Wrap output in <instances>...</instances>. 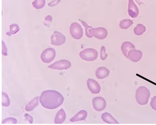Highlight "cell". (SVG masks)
<instances>
[{"label": "cell", "instance_id": "obj_17", "mask_svg": "<svg viewBox=\"0 0 156 125\" xmlns=\"http://www.w3.org/2000/svg\"><path fill=\"white\" fill-rule=\"evenodd\" d=\"M66 118V114L65 111L63 109H61L57 112L55 116L54 123L55 124H61L65 121Z\"/></svg>", "mask_w": 156, "mask_h": 125}, {"label": "cell", "instance_id": "obj_28", "mask_svg": "<svg viewBox=\"0 0 156 125\" xmlns=\"http://www.w3.org/2000/svg\"><path fill=\"white\" fill-rule=\"evenodd\" d=\"M24 117H25L26 120L28 121L29 123H33V118L32 116L28 114H25L24 115Z\"/></svg>", "mask_w": 156, "mask_h": 125}, {"label": "cell", "instance_id": "obj_4", "mask_svg": "<svg viewBox=\"0 0 156 125\" xmlns=\"http://www.w3.org/2000/svg\"><path fill=\"white\" fill-rule=\"evenodd\" d=\"M88 32L91 36L94 37L95 38L100 40L105 39L108 35V30L103 27L90 28Z\"/></svg>", "mask_w": 156, "mask_h": 125}, {"label": "cell", "instance_id": "obj_23", "mask_svg": "<svg viewBox=\"0 0 156 125\" xmlns=\"http://www.w3.org/2000/svg\"><path fill=\"white\" fill-rule=\"evenodd\" d=\"M10 104V101L8 95L5 93L2 92V105L5 107H8Z\"/></svg>", "mask_w": 156, "mask_h": 125}, {"label": "cell", "instance_id": "obj_25", "mask_svg": "<svg viewBox=\"0 0 156 125\" xmlns=\"http://www.w3.org/2000/svg\"><path fill=\"white\" fill-rule=\"evenodd\" d=\"M17 122H18V121L16 118H13V117H9V118L5 119L2 120V124H6V123L16 124L17 123Z\"/></svg>", "mask_w": 156, "mask_h": 125}, {"label": "cell", "instance_id": "obj_21", "mask_svg": "<svg viewBox=\"0 0 156 125\" xmlns=\"http://www.w3.org/2000/svg\"><path fill=\"white\" fill-rule=\"evenodd\" d=\"M20 29V27L18 24H12L10 26L9 30L6 33V34L9 36H10L18 33Z\"/></svg>", "mask_w": 156, "mask_h": 125}, {"label": "cell", "instance_id": "obj_13", "mask_svg": "<svg viewBox=\"0 0 156 125\" xmlns=\"http://www.w3.org/2000/svg\"><path fill=\"white\" fill-rule=\"evenodd\" d=\"M110 74V70L105 67H99L96 72V77L99 80L106 78Z\"/></svg>", "mask_w": 156, "mask_h": 125}, {"label": "cell", "instance_id": "obj_12", "mask_svg": "<svg viewBox=\"0 0 156 125\" xmlns=\"http://www.w3.org/2000/svg\"><path fill=\"white\" fill-rule=\"evenodd\" d=\"M142 57V53L141 51L133 49L128 52L127 59L133 62H136L140 61Z\"/></svg>", "mask_w": 156, "mask_h": 125}, {"label": "cell", "instance_id": "obj_31", "mask_svg": "<svg viewBox=\"0 0 156 125\" xmlns=\"http://www.w3.org/2000/svg\"><path fill=\"white\" fill-rule=\"evenodd\" d=\"M60 0H53L51 2L48 3V5L49 7H54L57 5L60 2Z\"/></svg>", "mask_w": 156, "mask_h": 125}, {"label": "cell", "instance_id": "obj_5", "mask_svg": "<svg viewBox=\"0 0 156 125\" xmlns=\"http://www.w3.org/2000/svg\"><path fill=\"white\" fill-rule=\"evenodd\" d=\"M56 56V52L53 48H47L42 52L41 55V60L43 62L49 63L54 60Z\"/></svg>", "mask_w": 156, "mask_h": 125}, {"label": "cell", "instance_id": "obj_16", "mask_svg": "<svg viewBox=\"0 0 156 125\" xmlns=\"http://www.w3.org/2000/svg\"><path fill=\"white\" fill-rule=\"evenodd\" d=\"M101 119L104 122L109 124H119V122L108 112H105L101 115Z\"/></svg>", "mask_w": 156, "mask_h": 125}, {"label": "cell", "instance_id": "obj_9", "mask_svg": "<svg viewBox=\"0 0 156 125\" xmlns=\"http://www.w3.org/2000/svg\"><path fill=\"white\" fill-rule=\"evenodd\" d=\"M93 106L97 111H103L106 106V102L105 99L101 97L94 98L92 100Z\"/></svg>", "mask_w": 156, "mask_h": 125}, {"label": "cell", "instance_id": "obj_22", "mask_svg": "<svg viewBox=\"0 0 156 125\" xmlns=\"http://www.w3.org/2000/svg\"><path fill=\"white\" fill-rule=\"evenodd\" d=\"M45 3V0H35L33 2L32 5L36 9H40L44 7Z\"/></svg>", "mask_w": 156, "mask_h": 125}, {"label": "cell", "instance_id": "obj_10", "mask_svg": "<svg viewBox=\"0 0 156 125\" xmlns=\"http://www.w3.org/2000/svg\"><path fill=\"white\" fill-rule=\"evenodd\" d=\"M88 88L90 92L93 94H98L101 91V87L98 83L95 80L90 79L87 81Z\"/></svg>", "mask_w": 156, "mask_h": 125}, {"label": "cell", "instance_id": "obj_1", "mask_svg": "<svg viewBox=\"0 0 156 125\" xmlns=\"http://www.w3.org/2000/svg\"><path fill=\"white\" fill-rule=\"evenodd\" d=\"M42 106L48 109H54L63 103L64 98L58 91L54 90H47L43 91L40 97Z\"/></svg>", "mask_w": 156, "mask_h": 125}, {"label": "cell", "instance_id": "obj_19", "mask_svg": "<svg viewBox=\"0 0 156 125\" xmlns=\"http://www.w3.org/2000/svg\"><path fill=\"white\" fill-rule=\"evenodd\" d=\"M133 24V20L129 19H124L119 23V27L122 29H127Z\"/></svg>", "mask_w": 156, "mask_h": 125}, {"label": "cell", "instance_id": "obj_24", "mask_svg": "<svg viewBox=\"0 0 156 125\" xmlns=\"http://www.w3.org/2000/svg\"><path fill=\"white\" fill-rule=\"evenodd\" d=\"M79 21H80V22H81V23H82L84 27H85V34H86L87 37L88 38H92L93 37L91 36L90 34H89L88 31L90 29V28H93V27H91V26H89L87 24V23L86 22H85V21L81 20H79Z\"/></svg>", "mask_w": 156, "mask_h": 125}, {"label": "cell", "instance_id": "obj_20", "mask_svg": "<svg viewBox=\"0 0 156 125\" xmlns=\"http://www.w3.org/2000/svg\"><path fill=\"white\" fill-rule=\"evenodd\" d=\"M146 31V28L143 24H137L134 28V33L136 35L140 36L143 34Z\"/></svg>", "mask_w": 156, "mask_h": 125}, {"label": "cell", "instance_id": "obj_30", "mask_svg": "<svg viewBox=\"0 0 156 125\" xmlns=\"http://www.w3.org/2000/svg\"><path fill=\"white\" fill-rule=\"evenodd\" d=\"M7 48H6L5 45V43H4L3 41H2V54L3 55L6 56L7 55Z\"/></svg>", "mask_w": 156, "mask_h": 125}, {"label": "cell", "instance_id": "obj_6", "mask_svg": "<svg viewBox=\"0 0 156 125\" xmlns=\"http://www.w3.org/2000/svg\"><path fill=\"white\" fill-rule=\"evenodd\" d=\"M70 35L76 40H79L83 36V29L81 26L77 22H73L70 27Z\"/></svg>", "mask_w": 156, "mask_h": 125}, {"label": "cell", "instance_id": "obj_7", "mask_svg": "<svg viewBox=\"0 0 156 125\" xmlns=\"http://www.w3.org/2000/svg\"><path fill=\"white\" fill-rule=\"evenodd\" d=\"M71 66V64L69 60H59L48 67L49 69L55 70H63L69 69Z\"/></svg>", "mask_w": 156, "mask_h": 125}, {"label": "cell", "instance_id": "obj_8", "mask_svg": "<svg viewBox=\"0 0 156 125\" xmlns=\"http://www.w3.org/2000/svg\"><path fill=\"white\" fill-rule=\"evenodd\" d=\"M66 38L62 33L55 31L51 36V44L53 45L59 46L65 43Z\"/></svg>", "mask_w": 156, "mask_h": 125}, {"label": "cell", "instance_id": "obj_14", "mask_svg": "<svg viewBox=\"0 0 156 125\" xmlns=\"http://www.w3.org/2000/svg\"><path fill=\"white\" fill-rule=\"evenodd\" d=\"M135 49V47L133 44L129 41H126L122 43L121 47V51L122 54L125 57L127 58L128 53L130 50Z\"/></svg>", "mask_w": 156, "mask_h": 125}, {"label": "cell", "instance_id": "obj_27", "mask_svg": "<svg viewBox=\"0 0 156 125\" xmlns=\"http://www.w3.org/2000/svg\"><path fill=\"white\" fill-rule=\"evenodd\" d=\"M150 104L152 108L156 111V96L152 99Z\"/></svg>", "mask_w": 156, "mask_h": 125}, {"label": "cell", "instance_id": "obj_29", "mask_svg": "<svg viewBox=\"0 0 156 125\" xmlns=\"http://www.w3.org/2000/svg\"><path fill=\"white\" fill-rule=\"evenodd\" d=\"M52 21V18L51 16H48L46 17H45V19H44V23H46V25H48L50 23H51Z\"/></svg>", "mask_w": 156, "mask_h": 125}, {"label": "cell", "instance_id": "obj_3", "mask_svg": "<svg viewBox=\"0 0 156 125\" xmlns=\"http://www.w3.org/2000/svg\"><path fill=\"white\" fill-rule=\"evenodd\" d=\"M79 56L85 61H94L97 59L98 52L96 49L93 48H87L80 52L79 53Z\"/></svg>", "mask_w": 156, "mask_h": 125}, {"label": "cell", "instance_id": "obj_11", "mask_svg": "<svg viewBox=\"0 0 156 125\" xmlns=\"http://www.w3.org/2000/svg\"><path fill=\"white\" fill-rule=\"evenodd\" d=\"M128 13L129 16L136 18L139 14V10L133 0H129Z\"/></svg>", "mask_w": 156, "mask_h": 125}, {"label": "cell", "instance_id": "obj_15", "mask_svg": "<svg viewBox=\"0 0 156 125\" xmlns=\"http://www.w3.org/2000/svg\"><path fill=\"white\" fill-rule=\"evenodd\" d=\"M87 116V112L85 110H81L78 112L75 116L70 119V121L71 122H76L79 121L84 120Z\"/></svg>", "mask_w": 156, "mask_h": 125}, {"label": "cell", "instance_id": "obj_18", "mask_svg": "<svg viewBox=\"0 0 156 125\" xmlns=\"http://www.w3.org/2000/svg\"><path fill=\"white\" fill-rule=\"evenodd\" d=\"M39 105V97L34 98L26 105L25 110L27 111H31Z\"/></svg>", "mask_w": 156, "mask_h": 125}, {"label": "cell", "instance_id": "obj_26", "mask_svg": "<svg viewBox=\"0 0 156 125\" xmlns=\"http://www.w3.org/2000/svg\"><path fill=\"white\" fill-rule=\"evenodd\" d=\"M107 54H106V49L105 47L103 46L101 47V52H100V59L101 60H104L107 59Z\"/></svg>", "mask_w": 156, "mask_h": 125}, {"label": "cell", "instance_id": "obj_2", "mask_svg": "<svg viewBox=\"0 0 156 125\" xmlns=\"http://www.w3.org/2000/svg\"><path fill=\"white\" fill-rule=\"evenodd\" d=\"M150 96V91L145 86L140 87L136 91V100L137 103L141 105H147Z\"/></svg>", "mask_w": 156, "mask_h": 125}]
</instances>
